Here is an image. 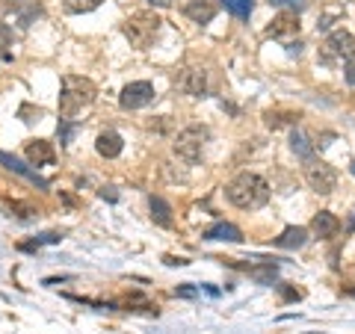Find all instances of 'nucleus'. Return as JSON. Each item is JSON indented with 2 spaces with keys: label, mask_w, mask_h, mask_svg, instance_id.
I'll list each match as a JSON object with an SVG mask.
<instances>
[{
  "label": "nucleus",
  "mask_w": 355,
  "mask_h": 334,
  "mask_svg": "<svg viewBox=\"0 0 355 334\" xmlns=\"http://www.w3.org/2000/svg\"><path fill=\"white\" fill-rule=\"evenodd\" d=\"M225 195H228V202L240 210H258L270 202V184H266L261 175L240 172L234 181L225 186Z\"/></svg>",
  "instance_id": "f257e3e1"
},
{
  "label": "nucleus",
  "mask_w": 355,
  "mask_h": 334,
  "mask_svg": "<svg viewBox=\"0 0 355 334\" xmlns=\"http://www.w3.org/2000/svg\"><path fill=\"white\" fill-rule=\"evenodd\" d=\"M98 89L89 77H77V74H65L62 77V92H60V118L62 121H74L80 109H86L95 101Z\"/></svg>",
  "instance_id": "f03ea898"
},
{
  "label": "nucleus",
  "mask_w": 355,
  "mask_h": 334,
  "mask_svg": "<svg viewBox=\"0 0 355 334\" xmlns=\"http://www.w3.org/2000/svg\"><path fill=\"white\" fill-rule=\"evenodd\" d=\"M160 27H163V21H160L157 12H151V9H139V12H133L125 21L121 33H125V39L130 42V48L148 51L154 44V39L160 36Z\"/></svg>",
  "instance_id": "7ed1b4c3"
},
{
  "label": "nucleus",
  "mask_w": 355,
  "mask_h": 334,
  "mask_svg": "<svg viewBox=\"0 0 355 334\" xmlns=\"http://www.w3.org/2000/svg\"><path fill=\"white\" fill-rule=\"evenodd\" d=\"M205 142H207V128L190 125V128H184L175 137V146L172 148H175V154L184 163H198V160H202V151H205Z\"/></svg>",
  "instance_id": "20e7f679"
},
{
  "label": "nucleus",
  "mask_w": 355,
  "mask_h": 334,
  "mask_svg": "<svg viewBox=\"0 0 355 334\" xmlns=\"http://www.w3.org/2000/svg\"><path fill=\"white\" fill-rule=\"evenodd\" d=\"M320 57H323V62H343V60L349 62L355 57V36H352V33H347V30H335L326 39Z\"/></svg>",
  "instance_id": "39448f33"
},
{
  "label": "nucleus",
  "mask_w": 355,
  "mask_h": 334,
  "mask_svg": "<svg viewBox=\"0 0 355 334\" xmlns=\"http://www.w3.org/2000/svg\"><path fill=\"white\" fill-rule=\"evenodd\" d=\"M305 181H308V186L314 189V193L329 195L331 189L338 186V172L331 169V166H326V163L308 160V166H305Z\"/></svg>",
  "instance_id": "423d86ee"
},
{
  "label": "nucleus",
  "mask_w": 355,
  "mask_h": 334,
  "mask_svg": "<svg viewBox=\"0 0 355 334\" xmlns=\"http://www.w3.org/2000/svg\"><path fill=\"white\" fill-rule=\"evenodd\" d=\"M151 101H154V86L148 80L128 83L125 89H121V98H119L121 109H142V107H148Z\"/></svg>",
  "instance_id": "0eeeda50"
},
{
  "label": "nucleus",
  "mask_w": 355,
  "mask_h": 334,
  "mask_svg": "<svg viewBox=\"0 0 355 334\" xmlns=\"http://www.w3.org/2000/svg\"><path fill=\"white\" fill-rule=\"evenodd\" d=\"M24 154H27L30 166H53V160H57L53 142H48V139H33V142H27Z\"/></svg>",
  "instance_id": "6e6552de"
},
{
  "label": "nucleus",
  "mask_w": 355,
  "mask_h": 334,
  "mask_svg": "<svg viewBox=\"0 0 355 334\" xmlns=\"http://www.w3.org/2000/svg\"><path fill=\"white\" fill-rule=\"evenodd\" d=\"M0 163H3L9 172H15V175H21V177H27V181H30V184H36L39 189H48V186H51L42 175H36V169H27V163H21L18 157H12V154L0 151Z\"/></svg>",
  "instance_id": "1a4fd4ad"
},
{
  "label": "nucleus",
  "mask_w": 355,
  "mask_h": 334,
  "mask_svg": "<svg viewBox=\"0 0 355 334\" xmlns=\"http://www.w3.org/2000/svg\"><path fill=\"white\" fill-rule=\"evenodd\" d=\"M311 228H314V234L320 240H331L340 234V219L331 213V210H320V213L314 216V222H311Z\"/></svg>",
  "instance_id": "9d476101"
},
{
  "label": "nucleus",
  "mask_w": 355,
  "mask_h": 334,
  "mask_svg": "<svg viewBox=\"0 0 355 334\" xmlns=\"http://www.w3.org/2000/svg\"><path fill=\"white\" fill-rule=\"evenodd\" d=\"M205 86H207V74L202 69H187L181 77H178V89L187 95H202L205 92Z\"/></svg>",
  "instance_id": "9b49d317"
},
{
  "label": "nucleus",
  "mask_w": 355,
  "mask_h": 334,
  "mask_svg": "<svg viewBox=\"0 0 355 334\" xmlns=\"http://www.w3.org/2000/svg\"><path fill=\"white\" fill-rule=\"evenodd\" d=\"M121 148H125V142H121V137L116 130H104V133H98V139H95V151L101 154V157L107 160H113L121 154Z\"/></svg>",
  "instance_id": "f8f14e48"
},
{
  "label": "nucleus",
  "mask_w": 355,
  "mask_h": 334,
  "mask_svg": "<svg viewBox=\"0 0 355 334\" xmlns=\"http://www.w3.org/2000/svg\"><path fill=\"white\" fill-rule=\"evenodd\" d=\"M187 18H193L196 24H207V21H214L216 15V0H190V3L184 6Z\"/></svg>",
  "instance_id": "ddd939ff"
},
{
  "label": "nucleus",
  "mask_w": 355,
  "mask_h": 334,
  "mask_svg": "<svg viewBox=\"0 0 355 334\" xmlns=\"http://www.w3.org/2000/svg\"><path fill=\"white\" fill-rule=\"evenodd\" d=\"M231 266H237V270L249 272L258 284H272L275 272H279V266H275L272 261H263V263H258V266H254V263H231Z\"/></svg>",
  "instance_id": "4468645a"
},
{
  "label": "nucleus",
  "mask_w": 355,
  "mask_h": 334,
  "mask_svg": "<svg viewBox=\"0 0 355 334\" xmlns=\"http://www.w3.org/2000/svg\"><path fill=\"white\" fill-rule=\"evenodd\" d=\"M299 30V18H296V12H279L272 18V24H270V36L272 39H282V36H291V33H296Z\"/></svg>",
  "instance_id": "2eb2a0df"
},
{
  "label": "nucleus",
  "mask_w": 355,
  "mask_h": 334,
  "mask_svg": "<svg viewBox=\"0 0 355 334\" xmlns=\"http://www.w3.org/2000/svg\"><path fill=\"white\" fill-rule=\"evenodd\" d=\"M205 240H228V243H240L243 240V234L237 225H231V222H216V225H210L205 234H202Z\"/></svg>",
  "instance_id": "dca6fc26"
},
{
  "label": "nucleus",
  "mask_w": 355,
  "mask_h": 334,
  "mask_svg": "<svg viewBox=\"0 0 355 334\" xmlns=\"http://www.w3.org/2000/svg\"><path fill=\"white\" fill-rule=\"evenodd\" d=\"M148 207H151V219H154V225H160V228H172V207L166 204L160 195H151V198H148Z\"/></svg>",
  "instance_id": "f3484780"
},
{
  "label": "nucleus",
  "mask_w": 355,
  "mask_h": 334,
  "mask_svg": "<svg viewBox=\"0 0 355 334\" xmlns=\"http://www.w3.org/2000/svg\"><path fill=\"white\" fill-rule=\"evenodd\" d=\"M305 240H308V231L293 225V228H284L282 237H275V246L279 249H299V246H305Z\"/></svg>",
  "instance_id": "a211bd4d"
},
{
  "label": "nucleus",
  "mask_w": 355,
  "mask_h": 334,
  "mask_svg": "<svg viewBox=\"0 0 355 334\" xmlns=\"http://www.w3.org/2000/svg\"><path fill=\"white\" fill-rule=\"evenodd\" d=\"M104 0H62V6H65V12H71V15H86V12H92V9H98Z\"/></svg>",
  "instance_id": "6ab92c4d"
},
{
  "label": "nucleus",
  "mask_w": 355,
  "mask_h": 334,
  "mask_svg": "<svg viewBox=\"0 0 355 334\" xmlns=\"http://www.w3.org/2000/svg\"><path fill=\"white\" fill-rule=\"evenodd\" d=\"M0 204L9 210V216H18V219H30V216L39 213V207H33L30 202H6V198H3Z\"/></svg>",
  "instance_id": "aec40b11"
},
{
  "label": "nucleus",
  "mask_w": 355,
  "mask_h": 334,
  "mask_svg": "<svg viewBox=\"0 0 355 334\" xmlns=\"http://www.w3.org/2000/svg\"><path fill=\"white\" fill-rule=\"evenodd\" d=\"M291 148H293V151H296L305 163H308V160H314V148L308 146V139H305L299 130H293V137H291Z\"/></svg>",
  "instance_id": "412c9836"
},
{
  "label": "nucleus",
  "mask_w": 355,
  "mask_h": 334,
  "mask_svg": "<svg viewBox=\"0 0 355 334\" xmlns=\"http://www.w3.org/2000/svg\"><path fill=\"white\" fill-rule=\"evenodd\" d=\"M225 3V9L231 15H237L240 21H246L252 15V0H222Z\"/></svg>",
  "instance_id": "4be33fe9"
},
{
  "label": "nucleus",
  "mask_w": 355,
  "mask_h": 334,
  "mask_svg": "<svg viewBox=\"0 0 355 334\" xmlns=\"http://www.w3.org/2000/svg\"><path fill=\"white\" fill-rule=\"evenodd\" d=\"M62 237L60 234H42V237H36V240H30V243H21V252H36L39 246H53V243H60Z\"/></svg>",
  "instance_id": "5701e85b"
},
{
  "label": "nucleus",
  "mask_w": 355,
  "mask_h": 334,
  "mask_svg": "<svg viewBox=\"0 0 355 334\" xmlns=\"http://www.w3.org/2000/svg\"><path fill=\"white\" fill-rule=\"evenodd\" d=\"M263 118H266V125H270V128H282V125H287V121H296L299 116H287V118H282V113H266Z\"/></svg>",
  "instance_id": "b1692460"
},
{
  "label": "nucleus",
  "mask_w": 355,
  "mask_h": 334,
  "mask_svg": "<svg viewBox=\"0 0 355 334\" xmlns=\"http://www.w3.org/2000/svg\"><path fill=\"white\" fill-rule=\"evenodd\" d=\"M9 42H12V33L0 24V48H9Z\"/></svg>",
  "instance_id": "393cba45"
},
{
  "label": "nucleus",
  "mask_w": 355,
  "mask_h": 334,
  "mask_svg": "<svg viewBox=\"0 0 355 334\" xmlns=\"http://www.w3.org/2000/svg\"><path fill=\"white\" fill-rule=\"evenodd\" d=\"M175 296H181V299H193V296H196V287H178Z\"/></svg>",
  "instance_id": "a878e982"
},
{
  "label": "nucleus",
  "mask_w": 355,
  "mask_h": 334,
  "mask_svg": "<svg viewBox=\"0 0 355 334\" xmlns=\"http://www.w3.org/2000/svg\"><path fill=\"white\" fill-rule=\"evenodd\" d=\"M347 83L355 86V60H349V65H347Z\"/></svg>",
  "instance_id": "bb28decb"
},
{
  "label": "nucleus",
  "mask_w": 355,
  "mask_h": 334,
  "mask_svg": "<svg viewBox=\"0 0 355 334\" xmlns=\"http://www.w3.org/2000/svg\"><path fill=\"white\" fill-rule=\"evenodd\" d=\"M166 263H169V266H187V263H190V261H184V258H172V254H166Z\"/></svg>",
  "instance_id": "cd10ccee"
},
{
  "label": "nucleus",
  "mask_w": 355,
  "mask_h": 334,
  "mask_svg": "<svg viewBox=\"0 0 355 334\" xmlns=\"http://www.w3.org/2000/svg\"><path fill=\"white\" fill-rule=\"evenodd\" d=\"M270 3H272V6H287V3H291V6H302L299 0H270Z\"/></svg>",
  "instance_id": "c85d7f7f"
},
{
  "label": "nucleus",
  "mask_w": 355,
  "mask_h": 334,
  "mask_svg": "<svg viewBox=\"0 0 355 334\" xmlns=\"http://www.w3.org/2000/svg\"><path fill=\"white\" fill-rule=\"evenodd\" d=\"M282 293H284V299H299V290H291V287H284Z\"/></svg>",
  "instance_id": "c756f323"
},
{
  "label": "nucleus",
  "mask_w": 355,
  "mask_h": 334,
  "mask_svg": "<svg viewBox=\"0 0 355 334\" xmlns=\"http://www.w3.org/2000/svg\"><path fill=\"white\" fill-rule=\"evenodd\" d=\"M151 6H172V0H148Z\"/></svg>",
  "instance_id": "7c9ffc66"
},
{
  "label": "nucleus",
  "mask_w": 355,
  "mask_h": 334,
  "mask_svg": "<svg viewBox=\"0 0 355 334\" xmlns=\"http://www.w3.org/2000/svg\"><path fill=\"white\" fill-rule=\"evenodd\" d=\"M101 198H107V202H116V193H107V189H101Z\"/></svg>",
  "instance_id": "2f4dec72"
},
{
  "label": "nucleus",
  "mask_w": 355,
  "mask_h": 334,
  "mask_svg": "<svg viewBox=\"0 0 355 334\" xmlns=\"http://www.w3.org/2000/svg\"><path fill=\"white\" fill-rule=\"evenodd\" d=\"M352 175H355V163H352Z\"/></svg>",
  "instance_id": "473e14b6"
},
{
  "label": "nucleus",
  "mask_w": 355,
  "mask_h": 334,
  "mask_svg": "<svg viewBox=\"0 0 355 334\" xmlns=\"http://www.w3.org/2000/svg\"><path fill=\"white\" fill-rule=\"evenodd\" d=\"M352 228H355V219H352Z\"/></svg>",
  "instance_id": "72a5a7b5"
}]
</instances>
